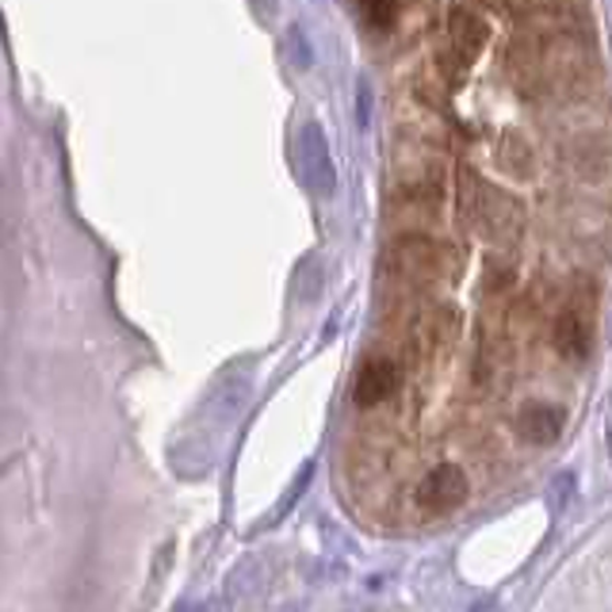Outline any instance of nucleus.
I'll return each instance as SVG.
<instances>
[{"instance_id": "20e7f679", "label": "nucleus", "mask_w": 612, "mask_h": 612, "mask_svg": "<svg viewBox=\"0 0 612 612\" xmlns=\"http://www.w3.org/2000/svg\"><path fill=\"white\" fill-rule=\"evenodd\" d=\"M590 345H593L590 321H586L582 306L570 303L567 310L555 318V349H559V357H567L578 364V360L590 357Z\"/></svg>"}, {"instance_id": "f257e3e1", "label": "nucleus", "mask_w": 612, "mask_h": 612, "mask_svg": "<svg viewBox=\"0 0 612 612\" xmlns=\"http://www.w3.org/2000/svg\"><path fill=\"white\" fill-rule=\"evenodd\" d=\"M386 269L398 280H409V284H433L445 272V256H440V245H433L429 238H409L394 241L391 253H386Z\"/></svg>"}, {"instance_id": "39448f33", "label": "nucleus", "mask_w": 612, "mask_h": 612, "mask_svg": "<svg viewBox=\"0 0 612 612\" xmlns=\"http://www.w3.org/2000/svg\"><path fill=\"white\" fill-rule=\"evenodd\" d=\"M398 391V368L391 364V360H368L364 368H360L357 375V386H352V394H357V406H380L391 394Z\"/></svg>"}, {"instance_id": "0eeeda50", "label": "nucleus", "mask_w": 612, "mask_h": 612, "mask_svg": "<svg viewBox=\"0 0 612 612\" xmlns=\"http://www.w3.org/2000/svg\"><path fill=\"white\" fill-rule=\"evenodd\" d=\"M357 4H360V15H364V23L372 31H391L394 23H398L402 0H357Z\"/></svg>"}, {"instance_id": "423d86ee", "label": "nucleus", "mask_w": 612, "mask_h": 612, "mask_svg": "<svg viewBox=\"0 0 612 612\" xmlns=\"http://www.w3.org/2000/svg\"><path fill=\"white\" fill-rule=\"evenodd\" d=\"M521 433H525V440H533L539 448L555 445V440L562 437V409L547 406V402H536V406H528L525 414H521Z\"/></svg>"}, {"instance_id": "6e6552de", "label": "nucleus", "mask_w": 612, "mask_h": 612, "mask_svg": "<svg viewBox=\"0 0 612 612\" xmlns=\"http://www.w3.org/2000/svg\"><path fill=\"white\" fill-rule=\"evenodd\" d=\"M609 456H612V429H609Z\"/></svg>"}, {"instance_id": "7ed1b4c3", "label": "nucleus", "mask_w": 612, "mask_h": 612, "mask_svg": "<svg viewBox=\"0 0 612 612\" xmlns=\"http://www.w3.org/2000/svg\"><path fill=\"white\" fill-rule=\"evenodd\" d=\"M487 20H482L474 8L459 4L452 8V15H448V39H452V58L459 66H471L474 58H479V51L487 46Z\"/></svg>"}, {"instance_id": "f03ea898", "label": "nucleus", "mask_w": 612, "mask_h": 612, "mask_svg": "<svg viewBox=\"0 0 612 612\" xmlns=\"http://www.w3.org/2000/svg\"><path fill=\"white\" fill-rule=\"evenodd\" d=\"M467 474L459 463H437L422 482H417V505L425 513H452L467 502Z\"/></svg>"}]
</instances>
